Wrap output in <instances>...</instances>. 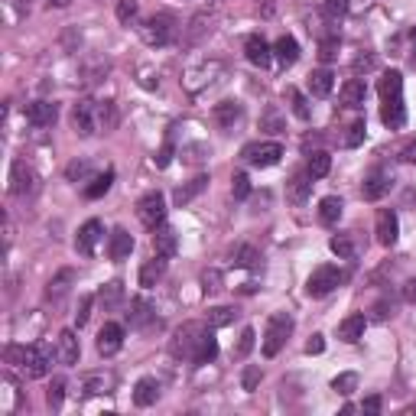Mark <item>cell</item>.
<instances>
[{"mask_svg": "<svg viewBox=\"0 0 416 416\" xmlns=\"http://www.w3.org/2000/svg\"><path fill=\"white\" fill-rule=\"evenodd\" d=\"M72 127L78 137H94L101 131V104L92 98H82L72 104Z\"/></svg>", "mask_w": 416, "mask_h": 416, "instance_id": "obj_1", "label": "cell"}, {"mask_svg": "<svg viewBox=\"0 0 416 416\" xmlns=\"http://www.w3.org/2000/svg\"><path fill=\"white\" fill-rule=\"evenodd\" d=\"M290 332H293V319H290V312H273L270 322H267V332H263V355L277 358L280 348H283L286 339H290Z\"/></svg>", "mask_w": 416, "mask_h": 416, "instance_id": "obj_2", "label": "cell"}, {"mask_svg": "<svg viewBox=\"0 0 416 416\" xmlns=\"http://www.w3.org/2000/svg\"><path fill=\"white\" fill-rule=\"evenodd\" d=\"M140 36H143L147 46H170L173 39H176V20L170 13L150 16L147 23L140 26Z\"/></svg>", "mask_w": 416, "mask_h": 416, "instance_id": "obj_3", "label": "cell"}, {"mask_svg": "<svg viewBox=\"0 0 416 416\" xmlns=\"http://www.w3.org/2000/svg\"><path fill=\"white\" fill-rule=\"evenodd\" d=\"M280 156H283V147H280L277 140H263V143H247L241 150V160L247 166H257V170H267V166H277Z\"/></svg>", "mask_w": 416, "mask_h": 416, "instance_id": "obj_4", "label": "cell"}, {"mask_svg": "<svg viewBox=\"0 0 416 416\" xmlns=\"http://www.w3.org/2000/svg\"><path fill=\"white\" fill-rule=\"evenodd\" d=\"M137 218L143 228H150V231H156L163 221H166V199H163V192H147L143 199L137 202Z\"/></svg>", "mask_w": 416, "mask_h": 416, "instance_id": "obj_5", "label": "cell"}, {"mask_svg": "<svg viewBox=\"0 0 416 416\" xmlns=\"http://www.w3.org/2000/svg\"><path fill=\"white\" fill-rule=\"evenodd\" d=\"M205 329L208 325H202V322H185L182 329H176V335H173L170 351L176 358H192V351H195V345H199V339L205 335Z\"/></svg>", "mask_w": 416, "mask_h": 416, "instance_id": "obj_6", "label": "cell"}, {"mask_svg": "<svg viewBox=\"0 0 416 416\" xmlns=\"http://www.w3.org/2000/svg\"><path fill=\"white\" fill-rule=\"evenodd\" d=\"M23 368L30 378H46L49 368H53V351H49L46 341H36V345L23 348Z\"/></svg>", "mask_w": 416, "mask_h": 416, "instance_id": "obj_7", "label": "cell"}, {"mask_svg": "<svg viewBox=\"0 0 416 416\" xmlns=\"http://www.w3.org/2000/svg\"><path fill=\"white\" fill-rule=\"evenodd\" d=\"M345 280V273H341L339 267H319V270H312V277L306 280V293L309 296H329L335 286Z\"/></svg>", "mask_w": 416, "mask_h": 416, "instance_id": "obj_8", "label": "cell"}, {"mask_svg": "<svg viewBox=\"0 0 416 416\" xmlns=\"http://www.w3.org/2000/svg\"><path fill=\"white\" fill-rule=\"evenodd\" d=\"M10 192L20 195V199L36 192V173H33L23 160H13V166H10Z\"/></svg>", "mask_w": 416, "mask_h": 416, "instance_id": "obj_9", "label": "cell"}, {"mask_svg": "<svg viewBox=\"0 0 416 416\" xmlns=\"http://www.w3.org/2000/svg\"><path fill=\"white\" fill-rule=\"evenodd\" d=\"M374 234H378V241L384 247H393L397 244V238H400V221H397V215H393L390 208H381L378 212V221H374Z\"/></svg>", "mask_w": 416, "mask_h": 416, "instance_id": "obj_10", "label": "cell"}, {"mask_svg": "<svg viewBox=\"0 0 416 416\" xmlns=\"http://www.w3.org/2000/svg\"><path fill=\"white\" fill-rule=\"evenodd\" d=\"M55 117H59V104L55 101H33V104H26V121L33 127H53Z\"/></svg>", "mask_w": 416, "mask_h": 416, "instance_id": "obj_11", "label": "cell"}, {"mask_svg": "<svg viewBox=\"0 0 416 416\" xmlns=\"http://www.w3.org/2000/svg\"><path fill=\"white\" fill-rule=\"evenodd\" d=\"M390 185H393V179H390V173H384V170H374V173H368V179H364V185H361V195L368 202H378V199H384L387 192H390Z\"/></svg>", "mask_w": 416, "mask_h": 416, "instance_id": "obj_12", "label": "cell"}, {"mask_svg": "<svg viewBox=\"0 0 416 416\" xmlns=\"http://www.w3.org/2000/svg\"><path fill=\"white\" fill-rule=\"evenodd\" d=\"M121 345H124V329L117 322H104L101 325V332H98V351L104 358H111V355H117L121 351Z\"/></svg>", "mask_w": 416, "mask_h": 416, "instance_id": "obj_13", "label": "cell"}, {"mask_svg": "<svg viewBox=\"0 0 416 416\" xmlns=\"http://www.w3.org/2000/svg\"><path fill=\"white\" fill-rule=\"evenodd\" d=\"M101 231H104V228H101L98 218H92V221L82 224V228H78V238H75V251H78V254L92 257L94 254V244L101 241Z\"/></svg>", "mask_w": 416, "mask_h": 416, "instance_id": "obj_14", "label": "cell"}, {"mask_svg": "<svg viewBox=\"0 0 416 416\" xmlns=\"http://www.w3.org/2000/svg\"><path fill=\"white\" fill-rule=\"evenodd\" d=\"M127 322H131L133 329H150V325L156 322V309H153V302H150L147 296H137V300L131 302Z\"/></svg>", "mask_w": 416, "mask_h": 416, "instance_id": "obj_15", "label": "cell"}, {"mask_svg": "<svg viewBox=\"0 0 416 416\" xmlns=\"http://www.w3.org/2000/svg\"><path fill=\"white\" fill-rule=\"evenodd\" d=\"M78 355H82V345H78V335L72 329L59 332V345H55V358H59L62 364H78Z\"/></svg>", "mask_w": 416, "mask_h": 416, "instance_id": "obj_16", "label": "cell"}, {"mask_svg": "<svg viewBox=\"0 0 416 416\" xmlns=\"http://www.w3.org/2000/svg\"><path fill=\"white\" fill-rule=\"evenodd\" d=\"M244 55H247V62H254V65L267 69L270 59H273V49H270V43H267L263 36H247V43H244Z\"/></svg>", "mask_w": 416, "mask_h": 416, "instance_id": "obj_17", "label": "cell"}, {"mask_svg": "<svg viewBox=\"0 0 416 416\" xmlns=\"http://www.w3.org/2000/svg\"><path fill=\"white\" fill-rule=\"evenodd\" d=\"M131 251H133V234L127 228H114V234L108 241V257L111 261H127Z\"/></svg>", "mask_w": 416, "mask_h": 416, "instance_id": "obj_18", "label": "cell"}, {"mask_svg": "<svg viewBox=\"0 0 416 416\" xmlns=\"http://www.w3.org/2000/svg\"><path fill=\"white\" fill-rule=\"evenodd\" d=\"M364 101H368V85L361 78H348L341 85V104L345 108H364Z\"/></svg>", "mask_w": 416, "mask_h": 416, "instance_id": "obj_19", "label": "cell"}, {"mask_svg": "<svg viewBox=\"0 0 416 416\" xmlns=\"http://www.w3.org/2000/svg\"><path fill=\"white\" fill-rule=\"evenodd\" d=\"M309 192H312V176L306 173H296L293 179H290V185H286V199L293 202V205H302V202L309 199Z\"/></svg>", "mask_w": 416, "mask_h": 416, "instance_id": "obj_20", "label": "cell"}, {"mask_svg": "<svg viewBox=\"0 0 416 416\" xmlns=\"http://www.w3.org/2000/svg\"><path fill=\"white\" fill-rule=\"evenodd\" d=\"M364 329H368V319H364L361 312H355V316H348L345 322L339 325V339L348 341V345H355V341L364 339Z\"/></svg>", "mask_w": 416, "mask_h": 416, "instance_id": "obj_21", "label": "cell"}, {"mask_svg": "<svg viewBox=\"0 0 416 416\" xmlns=\"http://www.w3.org/2000/svg\"><path fill=\"white\" fill-rule=\"evenodd\" d=\"M156 397H160V381L156 378H140L133 387V403L137 407H153Z\"/></svg>", "mask_w": 416, "mask_h": 416, "instance_id": "obj_22", "label": "cell"}, {"mask_svg": "<svg viewBox=\"0 0 416 416\" xmlns=\"http://www.w3.org/2000/svg\"><path fill=\"white\" fill-rule=\"evenodd\" d=\"M215 355H218V339H215V332H212V325H208L205 335L199 339V345H195V351H192V361L208 364V361H215Z\"/></svg>", "mask_w": 416, "mask_h": 416, "instance_id": "obj_23", "label": "cell"}, {"mask_svg": "<svg viewBox=\"0 0 416 416\" xmlns=\"http://www.w3.org/2000/svg\"><path fill=\"white\" fill-rule=\"evenodd\" d=\"M205 185H208V176H195V179H189L185 185H179L176 192H173V202H176L179 208L182 205H189L192 199H199L202 192H205Z\"/></svg>", "mask_w": 416, "mask_h": 416, "instance_id": "obj_24", "label": "cell"}, {"mask_svg": "<svg viewBox=\"0 0 416 416\" xmlns=\"http://www.w3.org/2000/svg\"><path fill=\"white\" fill-rule=\"evenodd\" d=\"M153 247H156V254H160V257H176V251H179L176 231H173V228H166V224H160V228H156V234H153Z\"/></svg>", "mask_w": 416, "mask_h": 416, "instance_id": "obj_25", "label": "cell"}, {"mask_svg": "<svg viewBox=\"0 0 416 416\" xmlns=\"http://www.w3.org/2000/svg\"><path fill=\"white\" fill-rule=\"evenodd\" d=\"M241 114H244V108H241L238 101H221L215 108V121L221 131H234V124L241 121Z\"/></svg>", "mask_w": 416, "mask_h": 416, "instance_id": "obj_26", "label": "cell"}, {"mask_svg": "<svg viewBox=\"0 0 416 416\" xmlns=\"http://www.w3.org/2000/svg\"><path fill=\"white\" fill-rule=\"evenodd\" d=\"M166 261H170V257H160L156 254L153 261H147L143 263V267H140V286H156L163 280V273H166Z\"/></svg>", "mask_w": 416, "mask_h": 416, "instance_id": "obj_27", "label": "cell"}, {"mask_svg": "<svg viewBox=\"0 0 416 416\" xmlns=\"http://www.w3.org/2000/svg\"><path fill=\"white\" fill-rule=\"evenodd\" d=\"M378 92H381V101H393L403 94V75L400 72H384L378 82Z\"/></svg>", "mask_w": 416, "mask_h": 416, "instance_id": "obj_28", "label": "cell"}, {"mask_svg": "<svg viewBox=\"0 0 416 416\" xmlns=\"http://www.w3.org/2000/svg\"><path fill=\"white\" fill-rule=\"evenodd\" d=\"M381 121H384L387 127H390V131L403 127V121H407V111H403V98L384 101V108H381Z\"/></svg>", "mask_w": 416, "mask_h": 416, "instance_id": "obj_29", "label": "cell"}, {"mask_svg": "<svg viewBox=\"0 0 416 416\" xmlns=\"http://www.w3.org/2000/svg\"><path fill=\"white\" fill-rule=\"evenodd\" d=\"M124 296H127V293H124V283H121V280H111V283H104V286L98 290V302L108 309V312L121 306Z\"/></svg>", "mask_w": 416, "mask_h": 416, "instance_id": "obj_30", "label": "cell"}, {"mask_svg": "<svg viewBox=\"0 0 416 416\" xmlns=\"http://www.w3.org/2000/svg\"><path fill=\"white\" fill-rule=\"evenodd\" d=\"M273 55L280 59V65H293V62L300 59V43H296L293 36H280L277 43H273Z\"/></svg>", "mask_w": 416, "mask_h": 416, "instance_id": "obj_31", "label": "cell"}, {"mask_svg": "<svg viewBox=\"0 0 416 416\" xmlns=\"http://www.w3.org/2000/svg\"><path fill=\"white\" fill-rule=\"evenodd\" d=\"M332 88H335V75H332L329 69H316L312 75H309V92L316 94V98L332 94Z\"/></svg>", "mask_w": 416, "mask_h": 416, "instance_id": "obj_32", "label": "cell"}, {"mask_svg": "<svg viewBox=\"0 0 416 416\" xmlns=\"http://www.w3.org/2000/svg\"><path fill=\"white\" fill-rule=\"evenodd\" d=\"M341 199H335V195H325L322 202H319V221L322 224H335L341 218Z\"/></svg>", "mask_w": 416, "mask_h": 416, "instance_id": "obj_33", "label": "cell"}, {"mask_svg": "<svg viewBox=\"0 0 416 416\" xmlns=\"http://www.w3.org/2000/svg\"><path fill=\"white\" fill-rule=\"evenodd\" d=\"M85 390L88 393H114V374H104V371L88 374V378H85Z\"/></svg>", "mask_w": 416, "mask_h": 416, "instance_id": "obj_34", "label": "cell"}, {"mask_svg": "<svg viewBox=\"0 0 416 416\" xmlns=\"http://www.w3.org/2000/svg\"><path fill=\"white\" fill-rule=\"evenodd\" d=\"M75 280V273L72 270H62L59 277L55 280H49V286H46V300H62V296L69 293V283Z\"/></svg>", "mask_w": 416, "mask_h": 416, "instance_id": "obj_35", "label": "cell"}, {"mask_svg": "<svg viewBox=\"0 0 416 416\" xmlns=\"http://www.w3.org/2000/svg\"><path fill=\"white\" fill-rule=\"evenodd\" d=\"M234 319H238V309H234V306L208 309V325H212V329H224V325H231Z\"/></svg>", "mask_w": 416, "mask_h": 416, "instance_id": "obj_36", "label": "cell"}, {"mask_svg": "<svg viewBox=\"0 0 416 416\" xmlns=\"http://www.w3.org/2000/svg\"><path fill=\"white\" fill-rule=\"evenodd\" d=\"M309 176L312 179H322V176H329V170H332V156L325 153V150H316V153L309 156Z\"/></svg>", "mask_w": 416, "mask_h": 416, "instance_id": "obj_37", "label": "cell"}, {"mask_svg": "<svg viewBox=\"0 0 416 416\" xmlns=\"http://www.w3.org/2000/svg\"><path fill=\"white\" fill-rule=\"evenodd\" d=\"M111 182H114V170H108L104 176H94L92 185H85V199H101L111 189Z\"/></svg>", "mask_w": 416, "mask_h": 416, "instance_id": "obj_38", "label": "cell"}, {"mask_svg": "<svg viewBox=\"0 0 416 416\" xmlns=\"http://www.w3.org/2000/svg\"><path fill=\"white\" fill-rule=\"evenodd\" d=\"M332 390H335V393H341V397H351V393L358 390V374H351V371L339 374V378L332 381Z\"/></svg>", "mask_w": 416, "mask_h": 416, "instance_id": "obj_39", "label": "cell"}, {"mask_svg": "<svg viewBox=\"0 0 416 416\" xmlns=\"http://www.w3.org/2000/svg\"><path fill=\"white\" fill-rule=\"evenodd\" d=\"M290 104H293V114L300 117V121H309V117H312V108H309L306 94L296 92V88H290Z\"/></svg>", "mask_w": 416, "mask_h": 416, "instance_id": "obj_40", "label": "cell"}, {"mask_svg": "<svg viewBox=\"0 0 416 416\" xmlns=\"http://www.w3.org/2000/svg\"><path fill=\"white\" fill-rule=\"evenodd\" d=\"M234 263H238V267H257V263H261V254H257V247L241 244V247H238V254H234Z\"/></svg>", "mask_w": 416, "mask_h": 416, "instance_id": "obj_41", "label": "cell"}, {"mask_svg": "<svg viewBox=\"0 0 416 416\" xmlns=\"http://www.w3.org/2000/svg\"><path fill=\"white\" fill-rule=\"evenodd\" d=\"M332 254H339L341 261H351L355 257V244H351V238H345V234H339V238H332Z\"/></svg>", "mask_w": 416, "mask_h": 416, "instance_id": "obj_42", "label": "cell"}, {"mask_svg": "<svg viewBox=\"0 0 416 416\" xmlns=\"http://www.w3.org/2000/svg\"><path fill=\"white\" fill-rule=\"evenodd\" d=\"M4 387H7V403L0 407V413H13L16 403H20V390H16V381L10 374H4Z\"/></svg>", "mask_w": 416, "mask_h": 416, "instance_id": "obj_43", "label": "cell"}, {"mask_svg": "<svg viewBox=\"0 0 416 416\" xmlns=\"http://www.w3.org/2000/svg\"><path fill=\"white\" fill-rule=\"evenodd\" d=\"M62 397H65V381L62 378H53V384H49V393H46V400L53 410L62 407Z\"/></svg>", "mask_w": 416, "mask_h": 416, "instance_id": "obj_44", "label": "cell"}, {"mask_svg": "<svg viewBox=\"0 0 416 416\" xmlns=\"http://www.w3.org/2000/svg\"><path fill=\"white\" fill-rule=\"evenodd\" d=\"M339 36H329V39H322V43H319V59L322 62H332L335 59V55H339Z\"/></svg>", "mask_w": 416, "mask_h": 416, "instance_id": "obj_45", "label": "cell"}, {"mask_svg": "<svg viewBox=\"0 0 416 416\" xmlns=\"http://www.w3.org/2000/svg\"><path fill=\"white\" fill-rule=\"evenodd\" d=\"M231 192H234V199H247V195H251V179H247V173H234Z\"/></svg>", "mask_w": 416, "mask_h": 416, "instance_id": "obj_46", "label": "cell"}, {"mask_svg": "<svg viewBox=\"0 0 416 416\" xmlns=\"http://www.w3.org/2000/svg\"><path fill=\"white\" fill-rule=\"evenodd\" d=\"M94 300H98V296H82V302H78V312H75L78 329H82V325H88V319H92V306H94Z\"/></svg>", "mask_w": 416, "mask_h": 416, "instance_id": "obj_47", "label": "cell"}, {"mask_svg": "<svg viewBox=\"0 0 416 416\" xmlns=\"http://www.w3.org/2000/svg\"><path fill=\"white\" fill-rule=\"evenodd\" d=\"M137 0H117V20L121 23H131L133 16H137Z\"/></svg>", "mask_w": 416, "mask_h": 416, "instance_id": "obj_48", "label": "cell"}, {"mask_svg": "<svg viewBox=\"0 0 416 416\" xmlns=\"http://www.w3.org/2000/svg\"><path fill=\"white\" fill-rule=\"evenodd\" d=\"M88 173H92V163H88V160H75V163L69 166V170H65V176H69L72 182H82V179H85Z\"/></svg>", "mask_w": 416, "mask_h": 416, "instance_id": "obj_49", "label": "cell"}, {"mask_svg": "<svg viewBox=\"0 0 416 416\" xmlns=\"http://www.w3.org/2000/svg\"><path fill=\"white\" fill-rule=\"evenodd\" d=\"M364 133H368V124H364V121H355V124H351V127H348V137H345V143H348V147H358V143H361V140H364Z\"/></svg>", "mask_w": 416, "mask_h": 416, "instance_id": "obj_50", "label": "cell"}, {"mask_svg": "<svg viewBox=\"0 0 416 416\" xmlns=\"http://www.w3.org/2000/svg\"><path fill=\"white\" fill-rule=\"evenodd\" d=\"M202 290H205V293H218V290H221V273H218V270H205V273H202Z\"/></svg>", "mask_w": 416, "mask_h": 416, "instance_id": "obj_51", "label": "cell"}, {"mask_svg": "<svg viewBox=\"0 0 416 416\" xmlns=\"http://www.w3.org/2000/svg\"><path fill=\"white\" fill-rule=\"evenodd\" d=\"M254 339H257V332H254V329H244V332H241L238 358H247V355H251V348H254Z\"/></svg>", "mask_w": 416, "mask_h": 416, "instance_id": "obj_52", "label": "cell"}, {"mask_svg": "<svg viewBox=\"0 0 416 416\" xmlns=\"http://www.w3.org/2000/svg\"><path fill=\"white\" fill-rule=\"evenodd\" d=\"M322 7H325V13H329L332 20H339V16L348 13V0H322Z\"/></svg>", "mask_w": 416, "mask_h": 416, "instance_id": "obj_53", "label": "cell"}, {"mask_svg": "<svg viewBox=\"0 0 416 416\" xmlns=\"http://www.w3.org/2000/svg\"><path fill=\"white\" fill-rule=\"evenodd\" d=\"M241 384H244V390H257V384H261V368H244V378H241Z\"/></svg>", "mask_w": 416, "mask_h": 416, "instance_id": "obj_54", "label": "cell"}, {"mask_svg": "<svg viewBox=\"0 0 416 416\" xmlns=\"http://www.w3.org/2000/svg\"><path fill=\"white\" fill-rule=\"evenodd\" d=\"M322 348H325L322 335H312V339L306 341V355H322Z\"/></svg>", "mask_w": 416, "mask_h": 416, "instance_id": "obj_55", "label": "cell"}, {"mask_svg": "<svg viewBox=\"0 0 416 416\" xmlns=\"http://www.w3.org/2000/svg\"><path fill=\"white\" fill-rule=\"evenodd\" d=\"M263 124H267V127H270V131H273V133H280V131H283V124H280V114H277V111H273V108L267 111V117H263Z\"/></svg>", "mask_w": 416, "mask_h": 416, "instance_id": "obj_56", "label": "cell"}, {"mask_svg": "<svg viewBox=\"0 0 416 416\" xmlns=\"http://www.w3.org/2000/svg\"><path fill=\"white\" fill-rule=\"evenodd\" d=\"M170 163H173V143H166V147L160 150V156H156V166H160V170H166Z\"/></svg>", "mask_w": 416, "mask_h": 416, "instance_id": "obj_57", "label": "cell"}, {"mask_svg": "<svg viewBox=\"0 0 416 416\" xmlns=\"http://www.w3.org/2000/svg\"><path fill=\"white\" fill-rule=\"evenodd\" d=\"M403 300H407L410 306H416V280H407V283H403Z\"/></svg>", "mask_w": 416, "mask_h": 416, "instance_id": "obj_58", "label": "cell"}, {"mask_svg": "<svg viewBox=\"0 0 416 416\" xmlns=\"http://www.w3.org/2000/svg\"><path fill=\"white\" fill-rule=\"evenodd\" d=\"M381 407H384V403H381V397H368V400H364V413H381Z\"/></svg>", "mask_w": 416, "mask_h": 416, "instance_id": "obj_59", "label": "cell"}, {"mask_svg": "<svg viewBox=\"0 0 416 416\" xmlns=\"http://www.w3.org/2000/svg\"><path fill=\"white\" fill-rule=\"evenodd\" d=\"M368 72V69H374V55H361V59H355V72Z\"/></svg>", "mask_w": 416, "mask_h": 416, "instance_id": "obj_60", "label": "cell"}, {"mask_svg": "<svg viewBox=\"0 0 416 416\" xmlns=\"http://www.w3.org/2000/svg\"><path fill=\"white\" fill-rule=\"evenodd\" d=\"M403 163H416V140H413V143H410V147H403Z\"/></svg>", "mask_w": 416, "mask_h": 416, "instance_id": "obj_61", "label": "cell"}, {"mask_svg": "<svg viewBox=\"0 0 416 416\" xmlns=\"http://www.w3.org/2000/svg\"><path fill=\"white\" fill-rule=\"evenodd\" d=\"M49 4H55V7H65V4H69V0H49Z\"/></svg>", "mask_w": 416, "mask_h": 416, "instance_id": "obj_62", "label": "cell"}]
</instances>
